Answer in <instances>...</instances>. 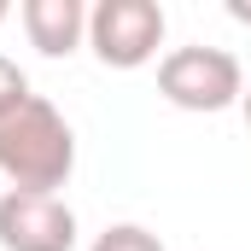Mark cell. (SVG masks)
<instances>
[{
	"instance_id": "8",
	"label": "cell",
	"mask_w": 251,
	"mask_h": 251,
	"mask_svg": "<svg viewBox=\"0 0 251 251\" xmlns=\"http://www.w3.org/2000/svg\"><path fill=\"white\" fill-rule=\"evenodd\" d=\"M228 18H234V24H251V6L246 0H228Z\"/></svg>"
},
{
	"instance_id": "5",
	"label": "cell",
	"mask_w": 251,
	"mask_h": 251,
	"mask_svg": "<svg viewBox=\"0 0 251 251\" xmlns=\"http://www.w3.org/2000/svg\"><path fill=\"white\" fill-rule=\"evenodd\" d=\"M18 18H24V35L41 59H70L88 41V6L82 0H24Z\"/></svg>"
},
{
	"instance_id": "4",
	"label": "cell",
	"mask_w": 251,
	"mask_h": 251,
	"mask_svg": "<svg viewBox=\"0 0 251 251\" xmlns=\"http://www.w3.org/2000/svg\"><path fill=\"white\" fill-rule=\"evenodd\" d=\"M76 210L59 193H0V251H70Z\"/></svg>"
},
{
	"instance_id": "6",
	"label": "cell",
	"mask_w": 251,
	"mask_h": 251,
	"mask_svg": "<svg viewBox=\"0 0 251 251\" xmlns=\"http://www.w3.org/2000/svg\"><path fill=\"white\" fill-rule=\"evenodd\" d=\"M88 251H164V240L152 228H140V222H111Z\"/></svg>"
},
{
	"instance_id": "9",
	"label": "cell",
	"mask_w": 251,
	"mask_h": 251,
	"mask_svg": "<svg viewBox=\"0 0 251 251\" xmlns=\"http://www.w3.org/2000/svg\"><path fill=\"white\" fill-rule=\"evenodd\" d=\"M240 111H246V123H251V82H246V94H240Z\"/></svg>"
},
{
	"instance_id": "7",
	"label": "cell",
	"mask_w": 251,
	"mask_h": 251,
	"mask_svg": "<svg viewBox=\"0 0 251 251\" xmlns=\"http://www.w3.org/2000/svg\"><path fill=\"white\" fill-rule=\"evenodd\" d=\"M24 94H29V76L18 70V59H6V53H0V111H6V105H18Z\"/></svg>"
},
{
	"instance_id": "10",
	"label": "cell",
	"mask_w": 251,
	"mask_h": 251,
	"mask_svg": "<svg viewBox=\"0 0 251 251\" xmlns=\"http://www.w3.org/2000/svg\"><path fill=\"white\" fill-rule=\"evenodd\" d=\"M6 18H12V6H6V0H0V24H6Z\"/></svg>"
},
{
	"instance_id": "2",
	"label": "cell",
	"mask_w": 251,
	"mask_h": 251,
	"mask_svg": "<svg viewBox=\"0 0 251 251\" xmlns=\"http://www.w3.org/2000/svg\"><path fill=\"white\" fill-rule=\"evenodd\" d=\"M158 94L176 111H228L246 94V70L228 47H176L158 59Z\"/></svg>"
},
{
	"instance_id": "3",
	"label": "cell",
	"mask_w": 251,
	"mask_h": 251,
	"mask_svg": "<svg viewBox=\"0 0 251 251\" xmlns=\"http://www.w3.org/2000/svg\"><path fill=\"white\" fill-rule=\"evenodd\" d=\"M88 47L105 70H140L164 47V6L158 0H100L88 12Z\"/></svg>"
},
{
	"instance_id": "1",
	"label": "cell",
	"mask_w": 251,
	"mask_h": 251,
	"mask_svg": "<svg viewBox=\"0 0 251 251\" xmlns=\"http://www.w3.org/2000/svg\"><path fill=\"white\" fill-rule=\"evenodd\" d=\"M76 170V128L41 94L0 111V176L18 193H59Z\"/></svg>"
}]
</instances>
